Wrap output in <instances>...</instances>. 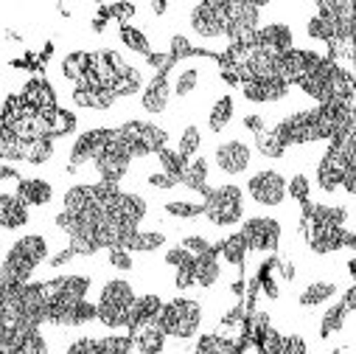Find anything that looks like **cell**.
Instances as JSON below:
<instances>
[{"label": "cell", "instance_id": "obj_39", "mask_svg": "<svg viewBox=\"0 0 356 354\" xmlns=\"http://www.w3.org/2000/svg\"><path fill=\"white\" fill-rule=\"evenodd\" d=\"M286 194H289L295 203L306 206L309 197H312V183H309V177H306V174H295L292 180L286 183Z\"/></svg>", "mask_w": 356, "mask_h": 354}, {"label": "cell", "instance_id": "obj_3", "mask_svg": "<svg viewBox=\"0 0 356 354\" xmlns=\"http://www.w3.org/2000/svg\"><path fill=\"white\" fill-rule=\"evenodd\" d=\"M165 337H174V340H191L197 332H200V323H202V307L200 301L194 298H174L168 304H163L157 321H154Z\"/></svg>", "mask_w": 356, "mask_h": 354}, {"label": "cell", "instance_id": "obj_19", "mask_svg": "<svg viewBox=\"0 0 356 354\" xmlns=\"http://www.w3.org/2000/svg\"><path fill=\"white\" fill-rule=\"evenodd\" d=\"M160 309H163L160 295H152V293H146V295H135V304H132V312H129V323H127V329H129V332H135V329H140V326H146V323L157 321Z\"/></svg>", "mask_w": 356, "mask_h": 354}, {"label": "cell", "instance_id": "obj_36", "mask_svg": "<svg viewBox=\"0 0 356 354\" xmlns=\"http://www.w3.org/2000/svg\"><path fill=\"white\" fill-rule=\"evenodd\" d=\"M219 253H222V259H225L227 264H241V261H244V256H247V245H244L241 233L227 236V239L219 245Z\"/></svg>", "mask_w": 356, "mask_h": 354}, {"label": "cell", "instance_id": "obj_22", "mask_svg": "<svg viewBox=\"0 0 356 354\" xmlns=\"http://www.w3.org/2000/svg\"><path fill=\"white\" fill-rule=\"evenodd\" d=\"M222 276V264L216 259L213 250L202 253V256H194V284L202 287V290H211Z\"/></svg>", "mask_w": 356, "mask_h": 354}, {"label": "cell", "instance_id": "obj_1", "mask_svg": "<svg viewBox=\"0 0 356 354\" xmlns=\"http://www.w3.org/2000/svg\"><path fill=\"white\" fill-rule=\"evenodd\" d=\"M48 250L51 247H48L45 236H40V233L20 236L9 247L3 264H0V287H23V284H29L31 273L48 259Z\"/></svg>", "mask_w": 356, "mask_h": 354}, {"label": "cell", "instance_id": "obj_41", "mask_svg": "<svg viewBox=\"0 0 356 354\" xmlns=\"http://www.w3.org/2000/svg\"><path fill=\"white\" fill-rule=\"evenodd\" d=\"M191 284H194V259L186 261V264H180L177 273H174V287L177 290H188Z\"/></svg>", "mask_w": 356, "mask_h": 354}, {"label": "cell", "instance_id": "obj_35", "mask_svg": "<svg viewBox=\"0 0 356 354\" xmlns=\"http://www.w3.org/2000/svg\"><path fill=\"white\" fill-rule=\"evenodd\" d=\"M121 43L129 48V51H135V54H143V56H149L152 54V45H149V37L138 29V26H121Z\"/></svg>", "mask_w": 356, "mask_h": 354}, {"label": "cell", "instance_id": "obj_43", "mask_svg": "<svg viewBox=\"0 0 356 354\" xmlns=\"http://www.w3.org/2000/svg\"><path fill=\"white\" fill-rule=\"evenodd\" d=\"M152 189H174V186H180V183H177V177H171V174H165V171H152L149 174V180H146Z\"/></svg>", "mask_w": 356, "mask_h": 354}, {"label": "cell", "instance_id": "obj_18", "mask_svg": "<svg viewBox=\"0 0 356 354\" xmlns=\"http://www.w3.org/2000/svg\"><path fill=\"white\" fill-rule=\"evenodd\" d=\"M118 99L113 96V91L107 87H93V84H84L73 91V105L84 107V110H110Z\"/></svg>", "mask_w": 356, "mask_h": 354}, {"label": "cell", "instance_id": "obj_23", "mask_svg": "<svg viewBox=\"0 0 356 354\" xmlns=\"http://www.w3.org/2000/svg\"><path fill=\"white\" fill-rule=\"evenodd\" d=\"M208 160L205 157H194V160H188L186 163V169H183V174H180V183L186 186V189H191V192H197V194H208Z\"/></svg>", "mask_w": 356, "mask_h": 354}, {"label": "cell", "instance_id": "obj_10", "mask_svg": "<svg viewBox=\"0 0 356 354\" xmlns=\"http://www.w3.org/2000/svg\"><path fill=\"white\" fill-rule=\"evenodd\" d=\"M213 163L222 174L227 177H236V174H244L252 163V146L238 141V138H230V141H222L213 152Z\"/></svg>", "mask_w": 356, "mask_h": 354}, {"label": "cell", "instance_id": "obj_32", "mask_svg": "<svg viewBox=\"0 0 356 354\" xmlns=\"http://www.w3.org/2000/svg\"><path fill=\"white\" fill-rule=\"evenodd\" d=\"M15 354H48V343L42 337L40 329H23L17 346H15Z\"/></svg>", "mask_w": 356, "mask_h": 354}, {"label": "cell", "instance_id": "obj_14", "mask_svg": "<svg viewBox=\"0 0 356 354\" xmlns=\"http://www.w3.org/2000/svg\"><path fill=\"white\" fill-rule=\"evenodd\" d=\"M289 84H284L281 79H247L241 82V96L252 105H275L281 99H286Z\"/></svg>", "mask_w": 356, "mask_h": 354}, {"label": "cell", "instance_id": "obj_27", "mask_svg": "<svg viewBox=\"0 0 356 354\" xmlns=\"http://www.w3.org/2000/svg\"><path fill=\"white\" fill-rule=\"evenodd\" d=\"M233 113H236L233 99H230V96H222V99L211 107V113H208V130H211V132L227 130V124L233 121Z\"/></svg>", "mask_w": 356, "mask_h": 354}, {"label": "cell", "instance_id": "obj_44", "mask_svg": "<svg viewBox=\"0 0 356 354\" xmlns=\"http://www.w3.org/2000/svg\"><path fill=\"white\" fill-rule=\"evenodd\" d=\"M180 247H186L191 256H202V253H208V250H211V242H208V239H202V236H186Z\"/></svg>", "mask_w": 356, "mask_h": 354}, {"label": "cell", "instance_id": "obj_16", "mask_svg": "<svg viewBox=\"0 0 356 354\" xmlns=\"http://www.w3.org/2000/svg\"><path fill=\"white\" fill-rule=\"evenodd\" d=\"M29 220H31L29 206L15 192H0V228L20 231L23 225H29Z\"/></svg>", "mask_w": 356, "mask_h": 354}, {"label": "cell", "instance_id": "obj_28", "mask_svg": "<svg viewBox=\"0 0 356 354\" xmlns=\"http://www.w3.org/2000/svg\"><path fill=\"white\" fill-rule=\"evenodd\" d=\"M140 87H143V73H140L138 68H129L121 79H115V82H113L110 91H113V96H115V99H127V96H135V93L140 91Z\"/></svg>", "mask_w": 356, "mask_h": 354}, {"label": "cell", "instance_id": "obj_4", "mask_svg": "<svg viewBox=\"0 0 356 354\" xmlns=\"http://www.w3.org/2000/svg\"><path fill=\"white\" fill-rule=\"evenodd\" d=\"M202 206H205L202 217H208V222L216 228H230V225H238L244 220V192L233 183L208 189Z\"/></svg>", "mask_w": 356, "mask_h": 354}, {"label": "cell", "instance_id": "obj_8", "mask_svg": "<svg viewBox=\"0 0 356 354\" xmlns=\"http://www.w3.org/2000/svg\"><path fill=\"white\" fill-rule=\"evenodd\" d=\"M244 192L255 206L278 208L286 200V177L281 171H275V169H261L247 180Z\"/></svg>", "mask_w": 356, "mask_h": 354}, {"label": "cell", "instance_id": "obj_29", "mask_svg": "<svg viewBox=\"0 0 356 354\" xmlns=\"http://www.w3.org/2000/svg\"><path fill=\"white\" fill-rule=\"evenodd\" d=\"M163 211L177 220H200L205 214V206L194 203V200H168V203H163Z\"/></svg>", "mask_w": 356, "mask_h": 354}, {"label": "cell", "instance_id": "obj_37", "mask_svg": "<svg viewBox=\"0 0 356 354\" xmlns=\"http://www.w3.org/2000/svg\"><path fill=\"white\" fill-rule=\"evenodd\" d=\"M306 34H309V40H317V43H334V23L323 15H314L306 23Z\"/></svg>", "mask_w": 356, "mask_h": 354}, {"label": "cell", "instance_id": "obj_24", "mask_svg": "<svg viewBox=\"0 0 356 354\" xmlns=\"http://www.w3.org/2000/svg\"><path fill=\"white\" fill-rule=\"evenodd\" d=\"M339 293V287L334 282H312L303 287V293L298 295V304L306 307V309H314V307H323L325 301H331L334 295Z\"/></svg>", "mask_w": 356, "mask_h": 354}, {"label": "cell", "instance_id": "obj_34", "mask_svg": "<svg viewBox=\"0 0 356 354\" xmlns=\"http://www.w3.org/2000/svg\"><path fill=\"white\" fill-rule=\"evenodd\" d=\"M200 146H202V132H200V127H186L183 132H180V141H177V155H180L183 160H188L191 155H197L200 152Z\"/></svg>", "mask_w": 356, "mask_h": 354}, {"label": "cell", "instance_id": "obj_49", "mask_svg": "<svg viewBox=\"0 0 356 354\" xmlns=\"http://www.w3.org/2000/svg\"><path fill=\"white\" fill-rule=\"evenodd\" d=\"M73 259H76V253H73L70 247H62L59 253H54V256L48 259V264H51V268H65V264L73 261Z\"/></svg>", "mask_w": 356, "mask_h": 354}, {"label": "cell", "instance_id": "obj_5", "mask_svg": "<svg viewBox=\"0 0 356 354\" xmlns=\"http://www.w3.org/2000/svg\"><path fill=\"white\" fill-rule=\"evenodd\" d=\"M188 26L202 40H227V0H205L191 6Z\"/></svg>", "mask_w": 356, "mask_h": 354}, {"label": "cell", "instance_id": "obj_42", "mask_svg": "<svg viewBox=\"0 0 356 354\" xmlns=\"http://www.w3.org/2000/svg\"><path fill=\"white\" fill-rule=\"evenodd\" d=\"M194 256L186 250V247H180V245H177V247H168L165 250V256H163V261L168 264V268H180V264H186V261H191Z\"/></svg>", "mask_w": 356, "mask_h": 354}, {"label": "cell", "instance_id": "obj_21", "mask_svg": "<svg viewBox=\"0 0 356 354\" xmlns=\"http://www.w3.org/2000/svg\"><path fill=\"white\" fill-rule=\"evenodd\" d=\"M29 208H40V206H48L51 197H54V189L48 180H40V177H26V180H17V192H15Z\"/></svg>", "mask_w": 356, "mask_h": 354}, {"label": "cell", "instance_id": "obj_20", "mask_svg": "<svg viewBox=\"0 0 356 354\" xmlns=\"http://www.w3.org/2000/svg\"><path fill=\"white\" fill-rule=\"evenodd\" d=\"M132 348H138L140 354H163L165 351V332L152 321V323H146V326H140V329H135L132 334Z\"/></svg>", "mask_w": 356, "mask_h": 354}, {"label": "cell", "instance_id": "obj_45", "mask_svg": "<svg viewBox=\"0 0 356 354\" xmlns=\"http://www.w3.org/2000/svg\"><path fill=\"white\" fill-rule=\"evenodd\" d=\"M146 62H149V65H152L157 73H165L168 68H174V59H171L168 54H157V51H152V54L146 56Z\"/></svg>", "mask_w": 356, "mask_h": 354}, {"label": "cell", "instance_id": "obj_25", "mask_svg": "<svg viewBox=\"0 0 356 354\" xmlns=\"http://www.w3.org/2000/svg\"><path fill=\"white\" fill-rule=\"evenodd\" d=\"M62 73H65V79H70L76 87L87 84V79H90V54L76 51V54L65 56V62H62Z\"/></svg>", "mask_w": 356, "mask_h": 354}, {"label": "cell", "instance_id": "obj_6", "mask_svg": "<svg viewBox=\"0 0 356 354\" xmlns=\"http://www.w3.org/2000/svg\"><path fill=\"white\" fill-rule=\"evenodd\" d=\"M93 166H96V171H99V177H102V183L118 186L124 177H127V171H129V166H132V152H129V146L121 141L118 130H115L113 138L104 144V149L93 157Z\"/></svg>", "mask_w": 356, "mask_h": 354}, {"label": "cell", "instance_id": "obj_50", "mask_svg": "<svg viewBox=\"0 0 356 354\" xmlns=\"http://www.w3.org/2000/svg\"><path fill=\"white\" fill-rule=\"evenodd\" d=\"M149 9H152L154 15H165V12H168V3H163V0H154V3H152Z\"/></svg>", "mask_w": 356, "mask_h": 354}, {"label": "cell", "instance_id": "obj_46", "mask_svg": "<svg viewBox=\"0 0 356 354\" xmlns=\"http://www.w3.org/2000/svg\"><path fill=\"white\" fill-rule=\"evenodd\" d=\"M67 354H96V340L93 337H79L76 343L67 346Z\"/></svg>", "mask_w": 356, "mask_h": 354}, {"label": "cell", "instance_id": "obj_31", "mask_svg": "<svg viewBox=\"0 0 356 354\" xmlns=\"http://www.w3.org/2000/svg\"><path fill=\"white\" fill-rule=\"evenodd\" d=\"M51 155H54V138H37V141H29L23 146V160L34 163V166L51 160Z\"/></svg>", "mask_w": 356, "mask_h": 354}, {"label": "cell", "instance_id": "obj_33", "mask_svg": "<svg viewBox=\"0 0 356 354\" xmlns=\"http://www.w3.org/2000/svg\"><path fill=\"white\" fill-rule=\"evenodd\" d=\"M165 245V236L160 231H135V236L129 239L127 250H138V253H152L157 247Z\"/></svg>", "mask_w": 356, "mask_h": 354}, {"label": "cell", "instance_id": "obj_30", "mask_svg": "<svg viewBox=\"0 0 356 354\" xmlns=\"http://www.w3.org/2000/svg\"><path fill=\"white\" fill-rule=\"evenodd\" d=\"M252 138H255V149H258L264 157H284L286 146L281 144V138L275 135L273 127H266L264 132H258V135H252Z\"/></svg>", "mask_w": 356, "mask_h": 354}, {"label": "cell", "instance_id": "obj_40", "mask_svg": "<svg viewBox=\"0 0 356 354\" xmlns=\"http://www.w3.org/2000/svg\"><path fill=\"white\" fill-rule=\"evenodd\" d=\"M107 261H110V268H115V270H132L135 268V261H132L127 247H110L107 250Z\"/></svg>", "mask_w": 356, "mask_h": 354}, {"label": "cell", "instance_id": "obj_12", "mask_svg": "<svg viewBox=\"0 0 356 354\" xmlns=\"http://www.w3.org/2000/svg\"><path fill=\"white\" fill-rule=\"evenodd\" d=\"M252 48L258 51H266V54H286L295 48V37H292V29L286 23H266V26H258V31L252 34Z\"/></svg>", "mask_w": 356, "mask_h": 354}, {"label": "cell", "instance_id": "obj_26", "mask_svg": "<svg viewBox=\"0 0 356 354\" xmlns=\"http://www.w3.org/2000/svg\"><path fill=\"white\" fill-rule=\"evenodd\" d=\"M197 84H200V68L197 65H183V68H177V73H174L171 93L186 99V96H191L197 91Z\"/></svg>", "mask_w": 356, "mask_h": 354}, {"label": "cell", "instance_id": "obj_13", "mask_svg": "<svg viewBox=\"0 0 356 354\" xmlns=\"http://www.w3.org/2000/svg\"><path fill=\"white\" fill-rule=\"evenodd\" d=\"M113 132L115 130H87V132H81L76 141H73V146H70V169H79V166H84V163H93V157L104 149V144L113 138Z\"/></svg>", "mask_w": 356, "mask_h": 354}, {"label": "cell", "instance_id": "obj_11", "mask_svg": "<svg viewBox=\"0 0 356 354\" xmlns=\"http://www.w3.org/2000/svg\"><path fill=\"white\" fill-rule=\"evenodd\" d=\"M306 236H309L312 250H317V253H334L339 247L353 245V231L350 228L320 225V222H309V220H306Z\"/></svg>", "mask_w": 356, "mask_h": 354}, {"label": "cell", "instance_id": "obj_17", "mask_svg": "<svg viewBox=\"0 0 356 354\" xmlns=\"http://www.w3.org/2000/svg\"><path fill=\"white\" fill-rule=\"evenodd\" d=\"M350 312H353V290L348 287V290H345V298L325 309V315H323V321H320V337H328V334L342 332V326H345V321L350 318Z\"/></svg>", "mask_w": 356, "mask_h": 354}, {"label": "cell", "instance_id": "obj_15", "mask_svg": "<svg viewBox=\"0 0 356 354\" xmlns=\"http://www.w3.org/2000/svg\"><path fill=\"white\" fill-rule=\"evenodd\" d=\"M168 99H171V82L165 73H154L146 84H143V96H140V107L152 116H160L168 110Z\"/></svg>", "mask_w": 356, "mask_h": 354}, {"label": "cell", "instance_id": "obj_7", "mask_svg": "<svg viewBox=\"0 0 356 354\" xmlns=\"http://www.w3.org/2000/svg\"><path fill=\"white\" fill-rule=\"evenodd\" d=\"M118 135H121V141L129 146L132 157L157 155V152L165 149V144H168L165 130H160L157 124H149V121H127V124L118 130Z\"/></svg>", "mask_w": 356, "mask_h": 354}, {"label": "cell", "instance_id": "obj_47", "mask_svg": "<svg viewBox=\"0 0 356 354\" xmlns=\"http://www.w3.org/2000/svg\"><path fill=\"white\" fill-rule=\"evenodd\" d=\"M281 354H309V348H306L303 337L292 334V337H284V348H281Z\"/></svg>", "mask_w": 356, "mask_h": 354}, {"label": "cell", "instance_id": "obj_48", "mask_svg": "<svg viewBox=\"0 0 356 354\" xmlns=\"http://www.w3.org/2000/svg\"><path fill=\"white\" fill-rule=\"evenodd\" d=\"M244 130H250L252 135H258V132H264L266 130V121H264V116H258V113H250V116H244Z\"/></svg>", "mask_w": 356, "mask_h": 354}, {"label": "cell", "instance_id": "obj_38", "mask_svg": "<svg viewBox=\"0 0 356 354\" xmlns=\"http://www.w3.org/2000/svg\"><path fill=\"white\" fill-rule=\"evenodd\" d=\"M171 59H174V65L177 62H183V59H188V56H194V54H200L194 45H191V40L188 37H183V34H174L171 37V43H168V51H165Z\"/></svg>", "mask_w": 356, "mask_h": 354}, {"label": "cell", "instance_id": "obj_9", "mask_svg": "<svg viewBox=\"0 0 356 354\" xmlns=\"http://www.w3.org/2000/svg\"><path fill=\"white\" fill-rule=\"evenodd\" d=\"M238 233L247 250H255V253H275L281 245V222L273 217H250Z\"/></svg>", "mask_w": 356, "mask_h": 354}, {"label": "cell", "instance_id": "obj_51", "mask_svg": "<svg viewBox=\"0 0 356 354\" xmlns=\"http://www.w3.org/2000/svg\"><path fill=\"white\" fill-rule=\"evenodd\" d=\"M331 354H345V351H339V348H334V351H331Z\"/></svg>", "mask_w": 356, "mask_h": 354}, {"label": "cell", "instance_id": "obj_2", "mask_svg": "<svg viewBox=\"0 0 356 354\" xmlns=\"http://www.w3.org/2000/svg\"><path fill=\"white\" fill-rule=\"evenodd\" d=\"M135 304V290L124 279H110L96 301V321H102L107 329H127L129 312Z\"/></svg>", "mask_w": 356, "mask_h": 354}, {"label": "cell", "instance_id": "obj_52", "mask_svg": "<svg viewBox=\"0 0 356 354\" xmlns=\"http://www.w3.org/2000/svg\"><path fill=\"white\" fill-rule=\"evenodd\" d=\"M0 247H3V242H0Z\"/></svg>", "mask_w": 356, "mask_h": 354}]
</instances>
